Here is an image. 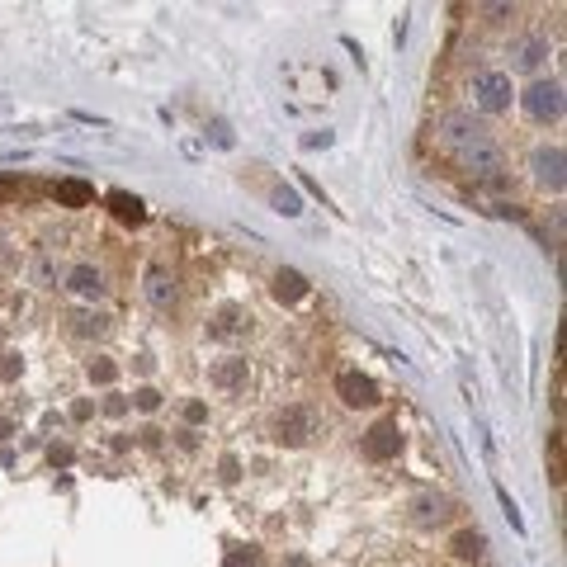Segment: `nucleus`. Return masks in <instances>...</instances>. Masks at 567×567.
<instances>
[{
	"label": "nucleus",
	"mask_w": 567,
	"mask_h": 567,
	"mask_svg": "<svg viewBox=\"0 0 567 567\" xmlns=\"http://www.w3.org/2000/svg\"><path fill=\"white\" fill-rule=\"evenodd\" d=\"M435 137H440V147H445L449 157H459V151L478 147L482 137H492V133L482 128L473 114H445V119H440V128H435Z\"/></svg>",
	"instance_id": "obj_1"
},
{
	"label": "nucleus",
	"mask_w": 567,
	"mask_h": 567,
	"mask_svg": "<svg viewBox=\"0 0 567 567\" xmlns=\"http://www.w3.org/2000/svg\"><path fill=\"white\" fill-rule=\"evenodd\" d=\"M317 435V411L312 407H284L280 417H274V440L288 449L308 445V440Z\"/></svg>",
	"instance_id": "obj_2"
},
{
	"label": "nucleus",
	"mask_w": 567,
	"mask_h": 567,
	"mask_svg": "<svg viewBox=\"0 0 567 567\" xmlns=\"http://www.w3.org/2000/svg\"><path fill=\"white\" fill-rule=\"evenodd\" d=\"M520 104L534 123H553V119H563V86L558 80H534V86L520 95Z\"/></svg>",
	"instance_id": "obj_3"
},
{
	"label": "nucleus",
	"mask_w": 567,
	"mask_h": 567,
	"mask_svg": "<svg viewBox=\"0 0 567 567\" xmlns=\"http://www.w3.org/2000/svg\"><path fill=\"white\" fill-rule=\"evenodd\" d=\"M510 76L506 72H478L473 76V100L478 109H487V114H502V109H510Z\"/></svg>",
	"instance_id": "obj_4"
},
{
	"label": "nucleus",
	"mask_w": 567,
	"mask_h": 567,
	"mask_svg": "<svg viewBox=\"0 0 567 567\" xmlns=\"http://www.w3.org/2000/svg\"><path fill=\"white\" fill-rule=\"evenodd\" d=\"M364 459H373V464H388V459H397L402 454V425L397 421H379L373 431L364 435Z\"/></svg>",
	"instance_id": "obj_5"
},
{
	"label": "nucleus",
	"mask_w": 567,
	"mask_h": 567,
	"mask_svg": "<svg viewBox=\"0 0 567 567\" xmlns=\"http://www.w3.org/2000/svg\"><path fill=\"white\" fill-rule=\"evenodd\" d=\"M530 171L539 180V189H553V195H563L567 175H563V147H539L530 157Z\"/></svg>",
	"instance_id": "obj_6"
},
{
	"label": "nucleus",
	"mask_w": 567,
	"mask_h": 567,
	"mask_svg": "<svg viewBox=\"0 0 567 567\" xmlns=\"http://www.w3.org/2000/svg\"><path fill=\"white\" fill-rule=\"evenodd\" d=\"M454 516V502L440 492H421L411 496V525H421V530H435V525H445Z\"/></svg>",
	"instance_id": "obj_7"
},
{
	"label": "nucleus",
	"mask_w": 567,
	"mask_h": 567,
	"mask_svg": "<svg viewBox=\"0 0 567 567\" xmlns=\"http://www.w3.org/2000/svg\"><path fill=\"white\" fill-rule=\"evenodd\" d=\"M336 393H341L345 407H373L379 402V383H373L369 373H355V369L336 379Z\"/></svg>",
	"instance_id": "obj_8"
},
{
	"label": "nucleus",
	"mask_w": 567,
	"mask_h": 567,
	"mask_svg": "<svg viewBox=\"0 0 567 567\" xmlns=\"http://www.w3.org/2000/svg\"><path fill=\"white\" fill-rule=\"evenodd\" d=\"M454 161H459L468 175H496V171H502V147H496L492 137H482L478 147L459 151V157H454Z\"/></svg>",
	"instance_id": "obj_9"
},
{
	"label": "nucleus",
	"mask_w": 567,
	"mask_h": 567,
	"mask_svg": "<svg viewBox=\"0 0 567 567\" xmlns=\"http://www.w3.org/2000/svg\"><path fill=\"white\" fill-rule=\"evenodd\" d=\"M209 379H213V388L237 393V388H246V379H251V364H246L241 355H227V359H218V364L209 369Z\"/></svg>",
	"instance_id": "obj_10"
},
{
	"label": "nucleus",
	"mask_w": 567,
	"mask_h": 567,
	"mask_svg": "<svg viewBox=\"0 0 567 567\" xmlns=\"http://www.w3.org/2000/svg\"><path fill=\"white\" fill-rule=\"evenodd\" d=\"M246 326H251V312L237 308V303H227V308H218V312H213L209 336H213V341H232V336H241Z\"/></svg>",
	"instance_id": "obj_11"
},
{
	"label": "nucleus",
	"mask_w": 567,
	"mask_h": 567,
	"mask_svg": "<svg viewBox=\"0 0 567 567\" xmlns=\"http://www.w3.org/2000/svg\"><path fill=\"white\" fill-rule=\"evenodd\" d=\"M544 57H548V38H539V34H525L510 43V66H516V72H534Z\"/></svg>",
	"instance_id": "obj_12"
},
{
	"label": "nucleus",
	"mask_w": 567,
	"mask_h": 567,
	"mask_svg": "<svg viewBox=\"0 0 567 567\" xmlns=\"http://www.w3.org/2000/svg\"><path fill=\"white\" fill-rule=\"evenodd\" d=\"M66 288H72L76 298L100 303L104 298V274L95 270V265H72V270H66Z\"/></svg>",
	"instance_id": "obj_13"
},
{
	"label": "nucleus",
	"mask_w": 567,
	"mask_h": 567,
	"mask_svg": "<svg viewBox=\"0 0 567 567\" xmlns=\"http://www.w3.org/2000/svg\"><path fill=\"white\" fill-rule=\"evenodd\" d=\"M109 209H114V218L119 223H147V203L137 199V195H128V189H114V195H109Z\"/></svg>",
	"instance_id": "obj_14"
},
{
	"label": "nucleus",
	"mask_w": 567,
	"mask_h": 567,
	"mask_svg": "<svg viewBox=\"0 0 567 567\" xmlns=\"http://www.w3.org/2000/svg\"><path fill=\"white\" fill-rule=\"evenodd\" d=\"M274 298H280V303H298V298H308V280H303V274L298 270H280V274H274Z\"/></svg>",
	"instance_id": "obj_15"
},
{
	"label": "nucleus",
	"mask_w": 567,
	"mask_h": 567,
	"mask_svg": "<svg viewBox=\"0 0 567 567\" xmlns=\"http://www.w3.org/2000/svg\"><path fill=\"white\" fill-rule=\"evenodd\" d=\"M52 195H57L62 209H86V203L95 199V189L86 185V180H57V189H52Z\"/></svg>",
	"instance_id": "obj_16"
},
{
	"label": "nucleus",
	"mask_w": 567,
	"mask_h": 567,
	"mask_svg": "<svg viewBox=\"0 0 567 567\" xmlns=\"http://www.w3.org/2000/svg\"><path fill=\"white\" fill-rule=\"evenodd\" d=\"M147 298L157 303V308H171L175 303V280L165 270H147Z\"/></svg>",
	"instance_id": "obj_17"
},
{
	"label": "nucleus",
	"mask_w": 567,
	"mask_h": 567,
	"mask_svg": "<svg viewBox=\"0 0 567 567\" xmlns=\"http://www.w3.org/2000/svg\"><path fill=\"white\" fill-rule=\"evenodd\" d=\"M72 331H76V336H95V341H100L109 331V317L104 312H72Z\"/></svg>",
	"instance_id": "obj_18"
},
{
	"label": "nucleus",
	"mask_w": 567,
	"mask_h": 567,
	"mask_svg": "<svg viewBox=\"0 0 567 567\" xmlns=\"http://www.w3.org/2000/svg\"><path fill=\"white\" fill-rule=\"evenodd\" d=\"M57 280H62V265H57V260H52V256L43 251V256L34 260V284H43V288H52V284H57Z\"/></svg>",
	"instance_id": "obj_19"
},
{
	"label": "nucleus",
	"mask_w": 567,
	"mask_h": 567,
	"mask_svg": "<svg viewBox=\"0 0 567 567\" xmlns=\"http://www.w3.org/2000/svg\"><path fill=\"white\" fill-rule=\"evenodd\" d=\"M454 553H459V558H478V553H482V534L478 530H459V534H454Z\"/></svg>",
	"instance_id": "obj_20"
},
{
	"label": "nucleus",
	"mask_w": 567,
	"mask_h": 567,
	"mask_svg": "<svg viewBox=\"0 0 567 567\" xmlns=\"http://www.w3.org/2000/svg\"><path fill=\"white\" fill-rule=\"evenodd\" d=\"M274 213H284V218H298L303 213V203H298V195H294V189H274Z\"/></svg>",
	"instance_id": "obj_21"
},
{
	"label": "nucleus",
	"mask_w": 567,
	"mask_h": 567,
	"mask_svg": "<svg viewBox=\"0 0 567 567\" xmlns=\"http://www.w3.org/2000/svg\"><path fill=\"white\" fill-rule=\"evenodd\" d=\"M114 379H119L114 359H90V383H114Z\"/></svg>",
	"instance_id": "obj_22"
},
{
	"label": "nucleus",
	"mask_w": 567,
	"mask_h": 567,
	"mask_svg": "<svg viewBox=\"0 0 567 567\" xmlns=\"http://www.w3.org/2000/svg\"><path fill=\"white\" fill-rule=\"evenodd\" d=\"M133 402H137V411H157V407H161V393H157V388H137Z\"/></svg>",
	"instance_id": "obj_23"
},
{
	"label": "nucleus",
	"mask_w": 567,
	"mask_h": 567,
	"mask_svg": "<svg viewBox=\"0 0 567 567\" xmlns=\"http://www.w3.org/2000/svg\"><path fill=\"white\" fill-rule=\"evenodd\" d=\"M203 417H209V407H203V402H185V421L189 425H199Z\"/></svg>",
	"instance_id": "obj_24"
},
{
	"label": "nucleus",
	"mask_w": 567,
	"mask_h": 567,
	"mask_svg": "<svg viewBox=\"0 0 567 567\" xmlns=\"http://www.w3.org/2000/svg\"><path fill=\"white\" fill-rule=\"evenodd\" d=\"M223 567H260L256 558H246V553H227V563Z\"/></svg>",
	"instance_id": "obj_25"
},
{
	"label": "nucleus",
	"mask_w": 567,
	"mask_h": 567,
	"mask_svg": "<svg viewBox=\"0 0 567 567\" xmlns=\"http://www.w3.org/2000/svg\"><path fill=\"white\" fill-rule=\"evenodd\" d=\"M48 459L66 468V464H72V449H66V445H52V454H48Z\"/></svg>",
	"instance_id": "obj_26"
},
{
	"label": "nucleus",
	"mask_w": 567,
	"mask_h": 567,
	"mask_svg": "<svg viewBox=\"0 0 567 567\" xmlns=\"http://www.w3.org/2000/svg\"><path fill=\"white\" fill-rule=\"evenodd\" d=\"M237 473H241V468H237V459L227 454V459H223V478H227V482H237Z\"/></svg>",
	"instance_id": "obj_27"
},
{
	"label": "nucleus",
	"mask_w": 567,
	"mask_h": 567,
	"mask_svg": "<svg viewBox=\"0 0 567 567\" xmlns=\"http://www.w3.org/2000/svg\"><path fill=\"white\" fill-rule=\"evenodd\" d=\"M303 147H331V133H322V137H317V133L303 137Z\"/></svg>",
	"instance_id": "obj_28"
},
{
	"label": "nucleus",
	"mask_w": 567,
	"mask_h": 567,
	"mask_svg": "<svg viewBox=\"0 0 567 567\" xmlns=\"http://www.w3.org/2000/svg\"><path fill=\"white\" fill-rule=\"evenodd\" d=\"M284 567H312V558H303V553H294V558H284Z\"/></svg>",
	"instance_id": "obj_29"
},
{
	"label": "nucleus",
	"mask_w": 567,
	"mask_h": 567,
	"mask_svg": "<svg viewBox=\"0 0 567 567\" xmlns=\"http://www.w3.org/2000/svg\"><path fill=\"white\" fill-rule=\"evenodd\" d=\"M10 435V421H0V440H5Z\"/></svg>",
	"instance_id": "obj_30"
}]
</instances>
